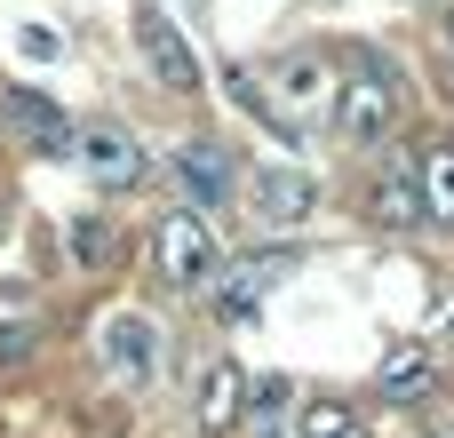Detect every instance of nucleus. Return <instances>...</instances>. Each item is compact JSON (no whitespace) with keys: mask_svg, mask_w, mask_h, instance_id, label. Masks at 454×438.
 <instances>
[{"mask_svg":"<svg viewBox=\"0 0 454 438\" xmlns=\"http://www.w3.org/2000/svg\"><path fill=\"white\" fill-rule=\"evenodd\" d=\"M24 359H32V327L8 319V327H0V367H24Z\"/></svg>","mask_w":454,"mask_h":438,"instance_id":"19","label":"nucleus"},{"mask_svg":"<svg viewBox=\"0 0 454 438\" xmlns=\"http://www.w3.org/2000/svg\"><path fill=\"white\" fill-rule=\"evenodd\" d=\"M375 383H383L391 399H431V391H439V351H431V343H391L383 367H375Z\"/></svg>","mask_w":454,"mask_h":438,"instance_id":"10","label":"nucleus"},{"mask_svg":"<svg viewBox=\"0 0 454 438\" xmlns=\"http://www.w3.org/2000/svg\"><path fill=\"white\" fill-rule=\"evenodd\" d=\"M367 207H375V223H391V231L431 223V215H423V192H415V168H383L375 192H367Z\"/></svg>","mask_w":454,"mask_h":438,"instance_id":"13","label":"nucleus"},{"mask_svg":"<svg viewBox=\"0 0 454 438\" xmlns=\"http://www.w3.org/2000/svg\"><path fill=\"white\" fill-rule=\"evenodd\" d=\"M303 438H367V423H359L351 407L319 399V407H303Z\"/></svg>","mask_w":454,"mask_h":438,"instance_id":"16","label":"nucleus"},{"mask_svg":"<svg viewBox=\"0 0 454 438\" xmlns=\"http://www.w3.org/2000/svg\"><path fill=\"white\" fill-rule=\"evenodd\" d=\"M271 104H279V120L303 136V128H319V120H335V72L319 64V56H287L279 72H271Z\"/></svg>","mask_w":454,"mask_h":438,"instance_id":"3","label":"nucleus"},{"mask_svg":"<svg viewBox=\"0 0 454 438\" xmlns=\"http://www.w3.org/2000/svg\"><path fill=\"white\" fill-rule=\"evenodd\" d=\"M247 415V375L231 367V359H215L207 375H200V431L207 438H223L231 423Z\"/></svg>","mask_w":454,"mask_h":438,"instance_id":"11","label":"nucleus"},{"mask_svg":"<svg viewBox=\"0 0 454 438\" xmlns=\"http://www.w3.org/2000/svg\"><path fill=\"white\" fill-rule=\"evenodd\" d=\"M152 255H160V279L184 287V295H200L215 279V231L200 223V207H168L160 231H152Z\"/></svg>","mask_w":454,"mask_h":438,"instance_id":"2","label":"nucleus"},{"mask_svg":"<svg viewBox=\"0 0 454 438\" xmlns=\"http://www.w3.org/2000/svg\"><path fill=\"white\" fill-rule=\"evenodd\" d=\"M239 423H247V438H303V423H295V399H287V383H263V399H255Z\"/></svg>","mask_w":454,"mask_h":438,"instance_id":"15","label":"nucleus"},{"mask_svg":"<svg viewBox=\"0 0 454 438\" xmlns=\"http://www.w3.org/2000/svg\"><path fill=\"white\" fill-rule=\"evenodd\" d=\"M72 255H80V263H104V255H112V223L80 215V223H72Z\"/></svg>","mask_w":454,"mask_h":438,"instance_id":"18","label":"nucleus"},{"mask_svg":"<svg viewBox=\"0 0 454 438\" xmlns=\"http://www.w3.org/2000/svg\"><path fill=\"white\" fill-rule=\"evenodd\" d=\"M447 40H454V0H447Z\"/></svg>","mask_w":454,"mask_h":438,"instance_id":"20","label":"nucleus"},{"mask_svg":"<svg viewBox=\"0 0 454 438\" xmlns=\"http://www.w3.org/2000/svg\"><path fill=\"white\" fill-rule=\"evenodd\" d=\"M8 128H16L32 152H72V144H80V128H72L48 96H32V88H8Z\"/></svg>","mask_w":454,"mask_h":438,"instance_id":"9","label":"nucleus"},{"mask_svg":"<svg viewBox=\"0 0 454 438\" xmlns=\"http://www.w3.org/2000/svg\"><path fill=\"white\" fill-rule=\"evenodd\" d=\"M391 120H399V80H391L383 56H359V72L335 80V128L359 136V144H383Z\"/></svg>","mask_w":454,"mask_h":438,"instance_id":"1","label":"nucleus"},{"mask_svg":"<svg viewBox=\"0 0 454 438\" xmlns=\"http://www.w3.org/2000/svg\"><path fill=\"white\" fill-rule=\"evenodd\" d=\"M80 168H88V184H104V192H128V184H144V152H136V136L128 128H80Z\"/></svg>","mask_w":454,"mask_h":438,"instance_id":"6","label":"nucleus"},{"mask_svg":"<svg viewBox=\"0 0 454 438\" xmlns=\"http://www.w3.org/2000/svg\"><path fill=\"white\" fill-rule=\"evenodd\" d=\"M136 48H144V64H152L176 96L200 88V56H192V40L168 24V8H136Z\"/></svg>","mask_w":454,"mask_h":438,"instance_id":"5","label":"nucleus"},{"mask_svg":"<svg viewBox=\"0 0 454 438\" xmlns=\"http://www.w3.org/2000/svg\"><path fill=\"white\" fill-rule=\"evenodd\" d=\"M415 192H423V215L431 223H454V144H423L415 160Z\"/></svg>","mask_w":454,"mask_h":438,"instance_id":"14","label":"nucleus"},{"mask_svg":"<svg viewBox=\"0 0 454 438\" xmlns=\"http://www.w3.org/2000/svg\"><path fill=\"white\" fill-rule=\"evenodd\" d=\"M279 271H287V255H247V263H231V279H223L215 311H223V319H247V311L279 287Z\"/></svg>","mask_w":454,"mask_h":438,"instance_id":"12","label":"nucleus"},{"mask_svg":"<svg viewBox=\"0 0 454 438\" xmlns=\"http://www.w3.org/2000/svg\"><path fill=\"white\" fill-rule=\"evenodd\" d=\"M311 207H319V184H311L303 168H263V176H255V215H263L271 231L303 223Z\"/></svg>","mask_w":454,"mask_h":438,"instance_id":"8","label":"nucleus"},{"mask_svg":"<svg viewBox=\"0 0 454 438\" xmlns=\"http://www.w3.org/2000/svg\"><path fill=\"white\" fill-rule=\"evenodd\" d=\"M439 438H454V423H439Z\"/></svg>","mask_w":454,"mask_h":438,"instance_id":"21","label":"nucleus"},{"mask_svg":"<svg viewBox=\"0 0 454 438\" xmlns=\"http://www.w3.org/2000/svg\"><path fill=\"white\" fill-rule=\"evenodd\" d=\"M96 351H104V375H112V383H128V391H144V383L160 375V327H152L144 311H120V319H104Z\"/></svg>","mask_w":454,"mask_h":438,"instance_id":"4","label":"nucleus"},{"mask_svg":"<svg viewBox=\"0 0 454 438\" xmlns=\"http://www.w3.org/2000/svg\"><path fill=\"white\" fill-rule=\"evenodd\" d=\"M231 96H239V104H247V112H255V120H263V128H271V136H295V128H287V120H279V104H271V96H263V80H255V72H231Z\"/></svg>","mask_w":454,"mask_h":438,"instance_id":"17","label":"nucleus"},{"mask_svg":"<svg viewBox=\"0 0 454 438\" xmlns=\"http://www.w3.org/2000/svg\"><path fill=\"white\" fill-rule=\"evenodd\" d=\"M176 176H184V192H192L200 207H231V192H239V160H231L223 144H207V136H192V144L176 152Z\"/></svg>","mask_w":454,"mask_h":438,"instance_id":"7","label":"nucleus"}]
</instances>
